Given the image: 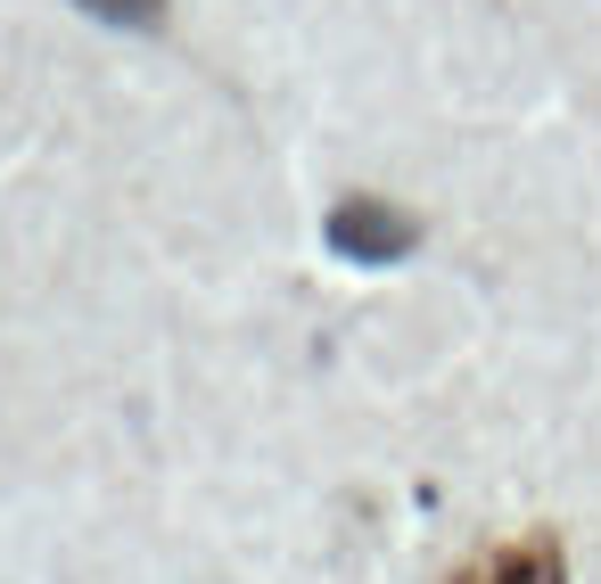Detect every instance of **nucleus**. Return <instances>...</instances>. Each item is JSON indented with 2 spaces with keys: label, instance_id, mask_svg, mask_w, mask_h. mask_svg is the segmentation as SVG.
I'll use <instances>...</instances> for the list:
<instances>
[{
  "label": "nucleus",
  "instance_id": "1",
  "mask_svg": "<svg viewBox=\"0 0 601 584\" xmlns=\"http://www.w3.org/2000/svg\"><path fill=\"white\" fill-rule=\"evenodd\" d=\"M428 231H421V215L412 206H387V198H338L329 206V222H322V247L338 264H396V256H412Z\"/></svg>",
  "mask_w": 601,
  "mask_h": 584
},
{
  "label": "nucleus",
  "instance_id": "2",
  "mask_svg": "<svg viewBox=\"0 0 601 584\" xmlns=\"http://www.w3.org/2000/svg\"><path fill=\"white\" fill-rule=\"evenodd\" d=\"M453 584H569V552L552 527H535V535H511V544L479 552Z\"/></svg>",
  "mask_w": 601,
  "mask_h": 584
},
{
  "label": "nucleus",
  "instance_id": "3",
  "mask_svg": "<svg viewBox=\"0 0 601 584\" xmlns=\"http://www.w3.org/2000/svg\"><path fill=\"white\" fill-rule=\"evenodd\" d=\"M82 17H99V26H132V33H157L165 17H174V0H75Z\"/></svg>",
  "mask_w": 601,
  "mask_h": 584
}]
</instances>
